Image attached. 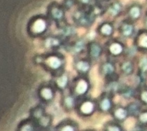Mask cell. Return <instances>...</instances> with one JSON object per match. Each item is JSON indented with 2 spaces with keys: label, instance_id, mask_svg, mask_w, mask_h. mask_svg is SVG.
<instances>
[{
  "label": "cell",
  "instance_id": "cell-19",
  "mask_svg": "<svg viewBox=\"0 0 147 131\" xmlns=\"http://www.w3.org/2000/svg\"><path fill=\"white\" fill-rule=\"evenodd\" d=\"M101 107L104 110H107L109 107H110V101L108 100H104L103 102H102V104H101Z\"/></svg>",
  "mask_w": 147,
  "mask_h": 131
},
{
  "label": "cell",
  "instance_id": "cell-11",
  "mask_svg": "<svg viewBox=\"0 0 147 131\" xmlns=\"http://www.w3.org/2000/svg\"><path fill=\"white\" fill-rule=\"evenodd\" d=\"M112 31V28L109 25H105L102 27V32L105 35H110Z\"/></svg>",
  "mask_w": 147,
  "mask_h": 131
},
{
  "label": "cell",
  "instance_id": "cell-17",
  "mask_svg": "<svg viewBox=\"0 0 147 131\" xmlns=\"http://www.w3.org/2000/svg\"><path fill=\"white\" fill-rule=\"evenodd\" d=\"M120 6L118 4H117V5H114L113 7L111 9V12L113 15H115V14H117L120 12Z\"/></svg>",
  "mask_w": 147,
  "mask_h": 131
},
{
  "label": "cell",
  "instance_id": "cell-28",
  "mask_svg": "<svg viewBox=\"0 0 147 131\" xmlns=\"http://www.w3.org/2000/svg\"><path fill=\"white\" fill-rule=\"evenodd\" d=\"M81 1H83L84 3H87V2H89V0H81Z\"/></svg>",
  "mask_w": 147,
  "mask_h": 131
},
{
  "label": "cell",
  "instance_id": "cell-8",
  "mask_svg": "<svg viewBox=\"0 0 147 131\" xmlns=\"http://www.w3.org/2000/svg\"><path fill=\"white\" fill-rule=\"evenodd\" d=\"M139 45L142 48H147V35H142L140 37Z\"/></svg>",
  "mask_w": 147,
  "mask_h": 131
},
{
  "label": "cell",
  "instance_id": "cell-13",
  "mask_svg": "<svg viewBox=\"0 0 147 131\" xmlns=\"http://www.w3.org/2000/svg\"><path fill=\"white\" fill-rule=\"evenodd\" d=\"M67 81H68L67 77L66 76H63V77H61V78L58 79V83L60 87H64L66 85V84H67Z\"/></svg>",
  "mask_w": 147,
  "mask_h": 131
},
{
  "label": "cell",
  "instance_id": "cell-6",
  "mask_svg": "<svg viewBox=\"0 0 147 131\" xmlns=\"http://www.w3.org/2000/svg\"><path fill=\"white\" fill-rule=\"evenodd\" d=\"M93 104L91 103H90V102H87V103L83 104V106L81 107V110H82V111L84 113H90L93 110Z\"/></svg>",
  "mask_w": 147,
  "mask_h": 131
},
{
  "label": "cell",
  "instance_id": "cell-15",
  "mask_svg": "<svg viewBox=\"0 0 147 131\" xmlns=\"http://www.w3.org/2000/svg\"><path fill=\"white\" fill-rule=\"evenodd\" d=\"M52 13H53V15H54V17H55L56 19H60V18H61L62 17V12L61 11V10H59V9H54L53 10V12H52Z\"/></svg>",
  "mask_w": 147,
  "mask_h": 131
},
{
  "label": "cell",
  "instance_id": "cell-21",
  "mask_svg": "<svg viewBox=\"0 0 147 131\" xmlns=\"http://www.w3.org/2000/svg\"><path fill=\"white\" fill-rule=\"evenodd\" d=\"M123 70L126 72H129L131 71V69H132V66H131V64L129 63H126V64H123Z\"/></svg>",
  "mask_w": 147,
  "mask_h": 131
},
{
  "label": "cell",
  "instance_id": "cell-7",
  "mask_svg": "<svg viewBox=\"0 0 147 131\" xmlns=\"http://www.w3.org/2000/svg\"><path fill=\"white\" fill-rule=\"evenodd\" d=\"M122 47L119 44H113V45H111L110 47V51L113 54H115V55H118L120 54L121 52H122Z\"/></svg>",
  "mask_w": 147,
  "mask_h": 131
},
{
  "label": "cell",
  "instance_id": "cell-3",
  "mask_svg": "<svg viewBox=\"0 0 147 131\" xmlns=\"http://www.w3.org/2000/svg\"><path fill=\"white\" fill-rule=\"evenodd\" d=\"M133 32V26L129 24H126L123 27V33L126 36H129Z\"/></svg>",
  "mask_w": 147,
  "mask_h": 131
},
{
  "label": "cell",
  "instance_id": "cell-27",
  "mask_svg": "<svg viewBox=\"0 0 147 131\" xmlns=\"http://www.w3.org/2000/svg\"><path fill=\"white\" fill-rule=\"evenodd\" d=\"M109 131H120V129L117 127L115 126H111L109 128Z\"/></svg>",
  "mask_w": 147,
  "mask_h": 131
},
{
  "label": "cell",
  "instance_id": "cell-18",
  "mask_svg": "<svg viewBox=\"0 0 147 131\" xmlns=\"http://www.w3.org/2000/svg\"><path fill=\"white\" fill-rule=\"evenodd\" d=\"M113 70V68L111 64H107L104 66V71L106 73H111Z\"/></svg>",
  "mask_w": 147,
  "mask_h": 131
},
{
  "label": "cell",
  "instance_id": "cell-16",
  "mask_svg": "<svg viewBox=\"0 0 147 131\" xmlns=\"http://www.w3.org/2000/svg\"><path fill=\"white\" fill-rule=\"evenodd\" d=\"M100 53V48L97 45H93L92 47V55L93 56H97Z\"/></svg>",
  "mask_w": 147,
  "mask_h": 131
},
{
  "label": "cell",
  "instance_id": "cell-12",
  "mask_svg": "<svg viewBox=\"0 0 147 131\" xmlns=\"http://www.w3.org/2000/svg\"><path fill=\"white\" fill-rule=\"evenodd\" d=\"M126 111H125L124 110H123V109H119V110H117V112H116V116H117L118 118H120V119L124 118V117H126Z\"/></svg>",
  "mask_w": 147,
  "mask_h": 131
},
{
  "label": "cell",
  "instance_id": "cell-26",
  "mask_svg": "<svg viewBox=\"0 0 147 131\" xmlns=\"http://www.w3.org/2000/svg\"><path fill=\"white\" fill-rule=\"evenodd\" d=\"M142 97L143 99V101H145V102H147V92H144L142 95Z\"/></svg>",
  "mask_w": 147,
  "mask_h": 131
},
{
  "label": "cell",
  "instance_id": "cell-4",
  "mask_svg": "<svg viewBox=\"0 0 147 131\" xmlns=\"http://www.w3.org/2000/svg\"><path fill=\"white\" fill-rule=\"evenodd\" d=\"M87 83L85 82V81H80L79 84H78V85H77V93H79V94H83V93H84L86 91H87Z\"/></svg>",
  "mask_w": 147,
  "mask_h": 131
},
{
  "label": "cell",
  "instance_id": "cell-1",
  "mask_svg": "<svg viewBox=\"0 0 147 131\" xmlns=\"http://www.w3.org/2000/svg\"><path fill=\"white\" fill-rule=\"evenodd\" d=\"M129 14L133 19H139L141 15V9L137 6H133L129 11Z\"/></svg>",
  "mask_w": 147,
  "mask_h": 131
},
{
  "label": "cell",
  "instance_id": "cell-24",
  "mask_svg": "<svg viewBox=\"0 0 147 131\" xmlns=\"http://www.w3.org/2000/svg\"><path fill=\"white\" fill-rule=\"evenodd\" d=\"M82 48H83V43H82V42H79L77 45V46H76L77 51H80Z\"/></svg>",
  "mask_w": 147,
  "mask_h": 131
},
{
  "label": "cell",
  "instance_id": "cell-29",
  "mask_svg": "<svg viewBox=\"0 0 147 131\" xmlns=\"http://www.w3.org/2000/svg\"><path fill=\"white\" fill-rule=\"evenodd\" d=\"M145 24H146V26H147V18H146V22H145Z\"/></svg>",
  "mask_w": 147,
  "mask_h": 131
},
{
  "label": "cell",
  "instance_id": "cell-22",
  "mask_svg": "<svg viewBox=\"0 0 147 131\" xmlns=\"http://www.w3.org/2000/svg\"><path fill=\"white\" fill-rule=\"evenodd\" d=\"M66 104L68 106V107H71L72 104H73V99L71 97H68L66 99Z\"/></svg>",
  "mask_w": 147,
  "mask_h": 131
},
{
  "label": "cell",
  "instance_id": "cell-2",
  "mask_svg": "<svg viewBox=\"0 0 147 131\" xmlns=\"http://www.w3.org/2000/svg\"><path fill=\"white\" fill-rule=\"evenodd\" d=\"M45 27H46V25L44 21L38 20L34 25V30L37 32H41L45 29Z\"/></svg>",
  "mask_w": 147,
  "mask_h": 131
},
{
  "label": "cell",
  "instance_id": "cell-5",
  "mask_svg": "<svg viewBox=\"0 0 147 131\" xmlns=\"http://www.w3.org/2000/svg\"><path fill=\"white\" fill-rule=\"evenodd\" d=\"M48 63L50 64L51 67L54 68H58L60 65H61V61L58 58H51L50 59L48 60Z\"/></svg>",
  "mask_w": 147,
  "mask_h": 131
},
{
  "label": "cell",
  "instance_id": "cell-25",
  "mask_svg": "<svg viewBox=\"0 0 147 131\" xmlns=\"http://www.w3.org/2000/svg\"><path fill=\"white\" fill-rule=\"evenodd\" d=\"M62 131H74V129H73V128L72 127H71V126H65L63 129H62Z\"/></svg>",
  "mask_w": 147,
  "mask_h": 131
},
{
  "label": "cell",
  "instance_id": "cell-14",
  "mask_svg": "<svg viewBox=\"0 0 147 131\" xmlns=\"http://www.w3.org/2000/svg\"><path fill=\"white\" fill-rule=\"evenodd\" d=\"M140 67L143 71L147 70V58H143L140 61Z\"/></svg>",
  "mask_w": 147,
  "mask_h": 131
},
{
  "label": "cell",
  "instance_id": "cell-10",
  "mask_svg": "<svg viewBox=\"0 0 147 131\" xmlns=\"http://www.w3.org/2000/svg\"><path fill=\"white\" fill-rule=\"evenodd\" d=\"M42 95L46 98V99H51L52 97V93L51 90L49 89H44L42 91Z\"/></svg>",
  "mask_w": 147,
  "mask_h": 131
},
{
  "label": "cell",
  "instance_id": "cell-23",
  "mask_svg": "<svg viewBox=\"0 0 147 131\" xmlns=\"http://www.w3.org/2000/svg\"><path fill=\"white\" fill-rule=\"evenodd\" d=\"M140 120L143 122H147V113L142 114L140 117Z\"/></svg>",
  "mask_w": 147,
  "mask_h": 131
},
{
  "label": "cell",
  "instance_id": "cell-20",
  "mask_svg": "<svg viewBox=\"0 0 147 131\" xmlns=\"http://www.w3.org/2000/svg\"><path fill=\"white\" fill-rule=\"evenodd\" d=\"M20 131H32V126L29 124H25L22 127Z\"/></svg>",
  "mask_w": 147,
  "mask_h": 131
},
{
  "label": "cell",
  "instance_id": "cell-9",
  "mask_svg": "<svg viewBox=\"0 0 147 131\" xmlns=\"http://www.w3.org/2000/svg\"><path fill=\"white\" fill-rule=\"evenodd\" d=\"M77 68H78V69H80L82 71H87L89 68V65L86 62L81 61V62H79L77 64Z\"/></svg>",
  "mask_w": 147,
  "mask_h": 131
}]
</instances>
